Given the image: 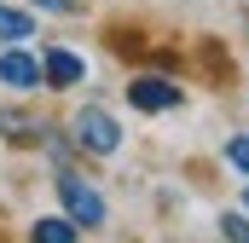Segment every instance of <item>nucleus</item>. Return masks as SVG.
<instances>
[{
    "label": "nucleus",
    "instance_id": "nucleus-1",
    "mask_svg": "<svg viewBox=\"0 0 249 243\" xmlns=\"http://www.w3.org/2000/svg\"><path fill=\"white\" fill-rule=\"evenodd\" d=\"M64 133H70V145H75L81 156H116L122 139H127L122 122H116V110H105V104H81V110H70Z\"/></svg>",
    "mask_w": 249,
    "mask_h": 243
},
{
    "label": "nucleus",
    "instance_id": "nucleus-2",
    "mask_svg": "<svg viewBox=\"0 0 249 243\" xmlns=\"http://www.w3.org/2000/svg\"><path fill=\"white\" fill-rule=\"evenodd\" d=\"M53 191H58V214H70L81 232H99V226L110 220L105 191H99L93 180H81L75 168H58V174H53Z\"/></svg>",
    "mask_w": 249,
    "mask_h": 243
},
{
    "label": "nucleus",
    "instance_id": "nucleus-3",
    "mask_svg": "<svg viewBox=\"0 0 249 243\" xmlns=\"http://www.w3.org/2000/svg\"><path fill=\"white\" fill-rule=\"evenodd\" d=\"M180 104H186V87H180L174 75H157V69L127 75V110H139V116H162V110H180Z\"/></svg>",
    "mask_w": 249,
    "mask_h": 243
},
{
    "label": "nucleus",
    "instance_id": "nucleus-4",
    "mask_svg": "<svg viewBox=\"0 0 249 243\" xmlns=\"http://www.w3.org/2000/svg\"><path fill=\"white\" fill-rule=\"evenodd\" d=\"M47 127H53V116H35L29 104H0V145H12V151H41Z\"/></svg>",
    "mask_w": 249,
    "mask_h": 243
},
{
    "label": "nucleus",
    "instance_id": "nucleus-5",
    "mask_svg": "<svg viewBox=\"0 0 249 243\" xmlns=\"http://www.w3.org/2000/svg\"><path fill=\"white\" fill-rule=\"evenodd\" d=\"M41 87H47V93H75V87H87V58H81L75 47H47V52H41Z\"/></svg>",
    "mask_w": 249,
    "mask_h": 243
},
{
    "label": "nucleus",
    "instance_id": "nucleus-6",
    "mask_svg": "<svg viewBox=\"0 0 249 243\" xmlns=\"http://www.w3.org/2000/svg\"><path fill=\"white\" fill-rule=\"evenodd\" d=\"M0 87L18 93V99L47 93V87H41V52H29V47H0Z\"/></svg>",
    "mask_w": 249,
    "mask_h": 243
},
{
    "label": "nucleus",
    "instance_id": "nucleus-7",
    "mask_svg": "<svg viewBox=\"0 0 249 243\" xmlns=\"http://www.w3.org/2000/svg\"><path fill=\"white\" fill-rule=\"evenodd\" d=\"M41 29V12H29L23 0H0V47H29Z\"/></svg>",
    "mask_w": 249,
    "mask_h": 243
},
{
    "label": "nucleus",
    "instance_id": "nucleus-8",
    "mask_svg": "<svg viewBox=\"0 0 249 243\" xmlns=\"http://www.w3.org/2000/svg\"><path fill=\"white\" fill-rule=\"evenodd\" d=\"M29 243H81V226L70 214H41L29 220Z\"/></svg>",
    "mask_w": 249,
    "mask_h": 243
},
{
    "label": "nucleus",
    "instance_id": "nucleus-9",
    "mask_svg": "<svg viewBox=\"0 0 249 243\" xmlns=\"http://www.w3.org/2000/svg\"><path fill=\"white\" fill-rule=\"evenodd\" d=\"M220 156H226V168H232V174H244V180H249V133H232Z\"/></svg>",
    "mask_w": 249,
    "mask_h": 243
},
{
    "label": "nucleus",
    "instance_id": "nucleus-10",
    "mask_svg": "<svg viewBox=\"0 0 249 243\" xmlns=\"http://www.w3.org/2000/svg\"><path fill=\"white\" fill-rule=\"evenodd\" d=\"M220 238L226 243H249V214L244 208H226V214H220Z\"/></svg>",
    "mask_w": 249,
    "mask_h": 243
},
{
    "label": "nucleus",
    "instance_id": "nucleus-11",
    "mask_svg": "<svg viewBox=\"0 0 249 243\" xmlns=\"http://www.w3.org/2000/svg\"><path fill=\"white\" fill-rule=\"evenodd\" d=\"M23 6H29V12H41V17H75L87 0H23Z\"/></svg>",
    "mask_w": 249,
    "mask_h": 243
},
{
    "label": "nucleus",
    "instance_id": "nucleus-12",
    "mask_svg": "<svg viewBox=\"0 0 249 243\" xmlns=\"http://www.w3.org/2000/svg\"><path fill=\"white\" fill-rule=\"evenodd\" d=\"M238 208H244V214H249V185H244V203H238Z\"/></svg>",
    "mask_w": 249,
    "mask_h": 243
}]
</instances>
